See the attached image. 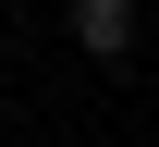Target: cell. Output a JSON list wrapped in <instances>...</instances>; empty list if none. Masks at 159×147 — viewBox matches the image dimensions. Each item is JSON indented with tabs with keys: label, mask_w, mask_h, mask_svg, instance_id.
<instances>
[{
	"label": "cell",
	"mask_w": 159,
	"mask_h": 147,
	"mask_svg": "<svg viewBox=\"0 0 159 147\" xmlns=\"http://www.w3.org/2000/svg\"><path fill=\"white\" fill-rule=\"evenodd\" d=\"M74 49L86 62H122L135 49V0H74Z\"/></svg>",
	"instance_id": "1"
}]
</instances>
